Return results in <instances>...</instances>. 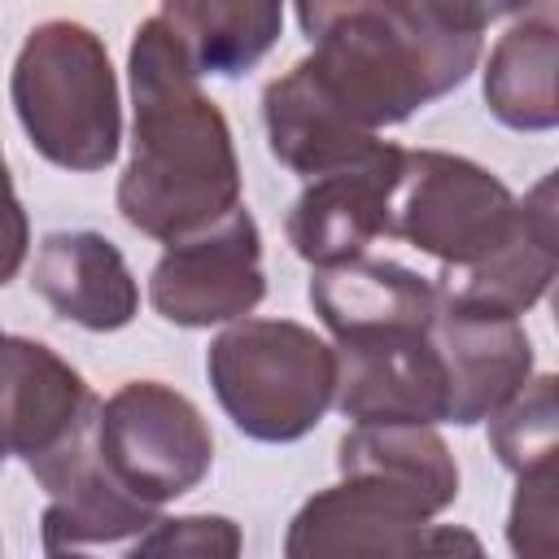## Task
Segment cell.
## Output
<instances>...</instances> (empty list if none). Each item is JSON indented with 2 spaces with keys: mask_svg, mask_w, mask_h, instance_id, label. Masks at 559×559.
<instances>
[{
  "mask_svg": "<svg viewBox=\"0 0 559 559\" xmlns=\"http://www.w3.org/2000/svg\"><path fill=\"white\" fill-rule=\"evenodd\" d=\"M520 197L480 162L445 148H402L389 236L441 262V275L489 258L515 227Z\"/></svg>",
  "mask_w": 559,
  "mask_h": 559,
  "instance_id": "5b68a950",
  "label": "cell"
},
{
  "mask_svg": "<svg viewBox=\"0 0 559 559\" xmlns=\"http://www.w3.org/2000/svg\"><path fill=\"white\" fill-rule=\"evenodd\" d=\"M96 419H100V406L66 445H57L48 459L26 467L35 476V485L48 493V507L39 515L44 550L122 542V537L144 533L157 520V507L131 498L109 476V467L96 450Z\"/></svg>",
  "mask_w": 559,
  "mask_h": 559,
  "instance_id": "7c38bea8",
  "label": "cell"
},
{
  "mask_svg": "<svg viewBox=\"0 0 559 559\" xmlns=\"http://www.w3.org/2000/svg\"><path fill=\"white\" fill-rule=\"evenodd\" d=\"M48 559H92V555H79V550H48Z\"/></svg>",
  "mask_w": 559,
  "mask_h": 559,
  "instance_id": "484cf974",
  "label": "cell"
},
{
  "mask_svg": "<svg viewBox=\"0 0 559 559\" xmlns=\"http://www.w3.org/2000/svg\"><path fill=\"white\" fill-rule=\"evenodd\" d=\"M0 463H4V459H0Z\"/></svg>",
  "mask_w": 559,
  "mask_h": 559,
  "instance_id": "83f0119b",
  "label": "cell"
},
{
  "mask_svg": "<svg viewBox=\"0 0 559 559\" xmlns=\"http://www.w3.org/2000/svg\"><path fill=\"white\" fill-rule=\"evenodd\" d=\"M26 245H31V223H26V210L17 201L13 175H9L4 153H0V288L22 271Z\"/></svg>",
  "mask_w": 559,
  "mask_h": 559,
  "instance_id": "cb8c5ba5",
  "label": "cell"
},
{
  "mask_svg": "<svg viewBox=\"0 0 559 559\" xmlns=\"http://www.w3.org/2000/svg\"><path fill=\"white\" fill-rule=\"evenodd\" d=\"M262 127L271 157L306 179L358 166L380 148V135L354 127L341 105L319 87L306 61L262 87Z\"/></svg>",
  "mask_w": 559,
  "mask_h": 559,
  "instance_id": "2e32d148",
  "label": "cell"
},
{
  "mask_svg": "<svg viewBox=\"0 0 559 559\" xmlns=\"http://www.w3.org/2000/svg\"><path fill=\"white\" fill-rule=\"evenodd\" d=\"M428 341L445 371V424L472 428L533 380V341L511 314L437 297Z\"/></svg>",
  "mask_w": 559,
  "mask_h": 559,
  "instance_id": "9c48e42d",
  "label": "cell"
},
{
  "mask_svg": "<svg viewBox=\"0 0 559 559\" xmlns=\"http://www.w3.org/2000/svg\"><path fill=\"white\" fill-rule=\"evenodd\" d=\"M262 297V231L245 205H236L214 227L170 240L148 275V301L175 328L236 323Z\"/></svg>",
  "mask_w": 559,
  "mask_h": 559,
  "instance_id": "52a82bcc",
  "label": "cell"
},
{
  "mask_svg": "<svg viewBox=\"0 0 559 559\" xmlns=\"http://www.w3.org/2000/svg\"><path fill=\"white\" fill-rule=\"evenodd\" d=\"M402 170V148L380 140L371 157L358 166L306 179L297 192L284 231L297 258H306L314 271L367 258V245L376 236H389V197Z\"/></svg>",
  "mask_w": 559,
  "mask_h": 559,
  "instance_id": "8fae6325",
  "label": "cell"
},
{
  "mask_svg": "<svg viewBox=\"0 0 559 559\" xmlns=\"http://www.w3.org/2000/svg\"><path fill=\"white\" fill-rule=\"evenodd\" d=\"M336 467L397 489L428 520L459 498V463L432 424H349L336 441Z\"/></svg>",
  "mask_w": 559,
  "mask_h": 559,
  "instance_id": "d6986e66",
  "label": "cell"
},
{
  "mask_svg": "<svg viewBox=\"0 0 559 559\" xmlns=\"http://www.w3.org/2000/svg\"><path fill=\"white\" fill-rule=\"evenodd\" d=\"M419 559H489V550L463 524H428V537H424V555Z\"/></svg>",
  "mask_w": 559,
  "mask_h": 559,
  "instance_id": "d4e9b609",
  "label": "cell"
},
{
  "mask_svg": "<svg viewBox=\"0 0 559 559\" xmlns=\"http://www.w3.org/2000/svg\"><path fill=\"white\" fill-rule=\"evenodd\" d=\"M127 83L131 162L118 179V214L162 245L227 218L240 205L231 127L162 13L135 26Z\"/></svg>",
  "mask_w": 559,
  "mask_h": 559,
  "instance_id": "6da1fadb",
  "label": "cell"
},
{
  "mask_svg": "<svg viewBox=\"0 0 559 559\" xmlns=\"http://www.w3.org/2000/svg\"><path fill=\"white\" fill-rule=\"evenodd\" d=\"M511 17L485 61V105L511 131H550L559 122V9L546 0Z\"/></svg>",
  "mask_w": 559,
  "mask_h": 559,
  "instance_id": "ac0fdd59",
  "label": "cell"
},
{
  "mask_svg": "<svg viewBox=\"0 0 559 559\" xmlns=\"http://www.w3.org/2000/svg\"><path fill=\"white\" fill-rule=\"evenodd\" d=\"M555 376H533L507 406L489 415V445L507 472H533L542 463H555V437H559V402H555Z\"/></svg>",
  "mask_w": 559,
  "mask_h": 559,
  "instance_id": "44dd1931",
  "label": "cell"
},
{
  "mask_svg": "<svg viewBox=\"0 0 559 559\" xmlns=\"http://www.w3.org/2000/svg\"><path fill=\"white\" fill-rule=\"evenodd\" d=\"M502 13L511 9L445 0L297 4V26L310 39L301 61L354 127L380 135V127H397L454 92L476 70L485 31Z\"/></svg>",
  "mask_w": 559,
  "mask_h": 559,
  "instance_id": "7a4b0ae2",
  "label": "cell"
},
{
  "mask_svg": "<svg viewBox=\"0 0 559 559\" xmlns=\"http://www.w3.org/2000/svg\"><path fill=\"white\" fill-rule=\"evenodd\" d=\"M428 515L380 480L341 476L310 493L284 533V559H419Z\"/></svg>",
  "mask_w": 559,
  "mask_h": 559,
  "instance_id": "30bf717a",
  "label": "cell"
},
{
  "mask_svg": "<svg viewBox=\"0 0 559 559\" xmlns=\"http://www.w3.org/2000/svg\"><path fill=\"white\" fill-rule=\"evenodd\" d=\"M96 450L109 476L157 511L197 489L214 463L205 415L162 380H127L100 402Z\"/></svg>",
  "mask_w": 559,
  "mask_h": 559,
  "instance_id": "8992f818",
  "label": "cell"
},
{
  "mask_svg": "<svg viewBox=\"0 0 559 559\" xmlns=\"http://www.w3.org/2000/svg\"><path fill=\"white\" fill-rule=\"evenodd\" d=\"M245 533L231 515L197 511V515H157L127 559H240Z\"/></svg>",
  "mask_w": 559,
  "mask_h": 559,
  "instance_id": "7402d4cb",
  "label": "cell"
},
{
  "mask_svg": "<svg viewBox=\"0 0 559 559\" xmlns=\"http://www.w3.org/2000/svg\"><path fill=\"white\" fill-rule=\"evenodd\" d=\"M555 214H559V205H555V170H550L520 197L511 236L489 258H480L476 266L441 275L437 297L459 301V306H480L493 314H511V319L533 310L550 293L555 271H559Z\"/></svg>",
  "mask_w": 559,
  "mask_h": 559,
  "instance_id": "5bb4252c",
  "label": "cell"
},
{
  "mask_svg": "<svg viewBox=\"0 0 559 559\" xmlns=\"http://www.w3.org/2000/svg\"><path fill=\"white\" fill-rule=\"evenodd\" d=\"M507 546H511V559H559L555 550V463H542L515 476Z\"/></svg>",
  "mask_w": 559,
  "mask_h": 559,
  "instance_id": "603a6c76",
  "label": "cell"
},
{
  "mask_svg": "<svg viewBox=\"0 0 559 559\" xmlns=\"http://www.w3.org/2000/svg\"><path fill=\"white\" fill-rule=\"evenodd\" d=\"M31 288L57 319L87 332H118L140 310V284L122 249L100 231H48L35 245Z\"/></svg>",
  "mask_w": 559,
  "mask_h": 559,
  "instance_id": "9a60e30c",
  "label": "cell"
},
{
  "mask_svg": "<svg viewBox=\"0 0 559 559\" xmlns=\"http://www.w3.org/2000/svg\"><path fill=\"white\" fill-rule=\"evenodd\" d=\"M13 114L31 148L61 170H105L122 144V96L105 39L70 17L26 31L13 74Z\"/></svg>",
  "mask_w": 559,
  "mask_h": 559,
  "instance_id": "3957f363",
  "label": "cell"
},
{
  "mask_svg": "<svg viewBox=\"0 0 559 559\" xmlns=\"http://www.w3.org/2000/svg\"><path fill=\"white\" fill-rule=\"evenodd\" d=\"M319 323L341 336L428 328L437 314V284L389 258H354L310 275L306 288Z\"/></svg>",
  "mask_w": 559,
  "mask_h": 559,
  "instance_id": "e0dca14e",
  "label": "cell"
},
{
  "mask_svg": "<svg viewBox=\"0 0 559 559\" xmlns=\"http://www.w3.org/2000/svg\"><path fill=\"white\" fill-rule=\"evenodd\" d=\"M0 336H4V332H0Z\"/></svg>",
  "mask_w": 559,
  "mask_h": 559,
  "instance_id": "4316f807",
  "label": "cell"
},
{
  "mask_svg": "<svg viewBox=\"0 0 559 559\" xmlns=\"http://www.w3.org/2000/svg\"><path fill=\"white\" fill-rule=\"evenodd\" d=\"M223 415L253 441L288 445L319 428L336 393V354L293 319H236L205 349Z\"/></svg>",
  "mask_w": 559,
  "mask_h": 559,
  "instance_id": "277c9868",
  "label": "cell"
},
{
  "mask_svg": "<svg viewBox=\"0 0 559 559\" xmlns=\"http://www.w3.org/2000/svg\"><path fill=\"white\" fill-rule=\"evenodd\" d=\"M157 13L183 44L197 79H236L253 70L284 26V4L271 0H166Z\"/></svg>",
  "mask_w": 559,
  "mask_h": 559,
  "instance_id": "ffe728a7",
  "label": "cell"
},
{
  "mask_svg": "<svg viewBox=\"0 0 559 559\" xmlns=\"http://www.w3.org/2000/svg\"><path fill=\"white\" fill-rule=\"evenodd\" d=\"M332 406L349 424H445V371L428 328L341 336Z\"/></svg>",
  "mask_w": 559,
  "mask_h": 559,
  "instance_id": "ba28073f",
  "label": "cell"
},
{
  "mask_svg": "<svg viewBox=\"0 0 559 559\" xmlns=\"http://www.w3.org/2000/svg\"><path fill=\"white\" fill-rule=\"evenodd\" d=\"M100 397L44 341L0 336V459L17 454L26 467L66 445Z\"/></svg>",
  "mask_w": 559,
  "mask_h": 559,
  "instance_id": "4fadbf2b",
  "label": "cell"
}]
</instances>
